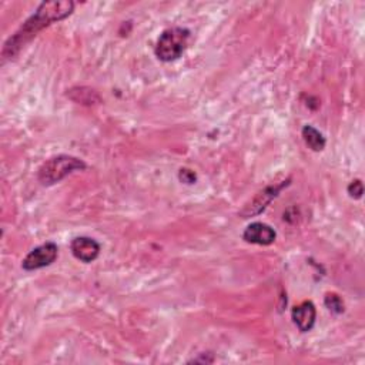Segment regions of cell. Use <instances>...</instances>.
<instances>
[{
    "label": "cell",
    "mask_w": 365,
    "mask_h": 365,
    "mask_svg": "<svg viewBox=\"0 0 365 365\" xmlns=\"http://www.w3.org/2000/svg\"><path fill=\"white\" fill-rule=\"evenodd\" d=\"M58 255V247L56 242L48 241L33 248L23 259L21 268L26 271H34L51 265Z\"/></svg>",
    "instance_id": "obj_4"
},
{
    "label": "cell",
    "mask_w": 365,
    "mask_h": 365,
    "mask_svg": "<svg viewBox=\"0 0 365 365\" xmlns=\"http://www.w3.org/2000/svg\"><path fill=\"white\" fill-rule=\"evenodd\" d=\"M288 184H289V180L282 181V182H279V184H275V185H268V187H265L264 190L258 191V192L254 195V198H252L250 202H247V204L244 205V208L240 211V215H241L242 218H248V217L261 214V212L269 205V202L279 194V191H281L284 187H287Z\"/></svg>",
    "instance_id": "obj_5"
},
{
    "label": "cell",
    "mask_w": 365,
    "mask_h": 365,
    "mask_svg": "<svg viewBox=\"0 0 365 365\" xmlns=\"http://www.w3.org/2000/svg\"><path fill=\"white\" fill-rule=\"evenodd\" d=\"M346 190H348L349 197L356 198V200H358V198H361V197H362V194H364V185H362V181H361V180H354V181H351Z\"/></svg>",
    "instance_id": "obj_11"
},
{
    "label": "cell",
    "mask_w": 365,
    "mask_h": 365,
    "mask_svg": "<svg viewBox=\"0 0 365 365\" xmlns=\"http://www.w3.org/2000/svg\"><path fill=\"white\" fill-rule=\"evenodd\" d=\"M87 165L81 158H77L74 155L60 154L54 155L48 160H46L37 173V178L43 185H53L56 182H60L64 180L68 174L74 171H81Z\"/></svg>",
    "instance_id": "obj_2"
},
{
    "label": "cell",
    "mask_w": 365,
    "mask_h": 365,
    "mask_svg": "<svg viewBox=\"0 0 365 365\" xmlns=\"http://www.w3.org/2000/svg\"><path fill=\"white\" fill-rule=\"evenodd\" d=\"M291 318L301 332H308L315 325L317 308L312 301H304L295 305L291 311Z\"/></svg>",
    "instance_id": "obj_8"
},
{
    "label": "cell",
    "mask_w": 365,
    "mask_h": 365,
    "mask_svg": "<svg viewBox=\"0 0 365 365\" xmlns=\"http://www.w3.org/2000/svg\"><path fill=\"white\" fill-rule=\"evenodd\" d=\"M190 38V30L185 27H170L164 30L154 47V53L158 60L164 63L174 61L181 57Z\"/></svg>",
    "instance_id": "obj_3"
},
{
    "label": "cell",
    "mask_w": 365,
    "mask_h": 365,
    "mask_svg": "<svg viewBox=\"0 0 365 365\" xmlns=\"http://www.w3.org/2000/svg\"><path fill=\"white\" fill-rule=\"evenodd\" d=\"M70 250H71V254L74 255V258H77L78 261H81L84 264H88V262H93L94 259H97V257L100 254V244L91 237L80 235V237H76L71 240Z\"/></svg>",
    "instance_id": "obj_6"
},
{
    "label": "cell",
    "mask_w": 365,
    "mask_h": 365,
    "mask_svg": "<svg viewBox=\"0 0 365 365\" xmlns=\"http://www.w3.org/2000/svg\"><path fill=\"white\" fill-rule=\"evenodd\" d=\"M277 238L275 230L261 221H255L247 225V228L242 232V240L248 244H257V245H271Z\"/></svg>",
    "instance_id": "obj_7"
},
{
    "label": "cell",
    "mask_w": 365,
    "mask_h": 365,
    "mask_svg": "<svg viewBox=\"0 0 365 365\" xmlns=\"http://www.w3.org/2000/svg\"><path fill=\"white\" fill-rule=\"evenodd\" d=\"M301 135H302V140L307 144V147L311 148L312 151H322L327 144L325 137L315 127H312L309 124L302 127Z\"/></svg>",
    "instance_id": "obj_9"
},
{
    "label": "cell",
    "mask_w": 365,
    "mask_h": 365,
    "mask_svg": "<svg viewBox=\"0 0 365 365\" xmlns=\"http://www.w3.org/2000/svg\"><path fill=\"white\" fill-rule=\"evenodd\" d=\"M74 10V3L71 0H51V1H41L36 9L34 14H31L21 27L7 38L3 46L1 57L13 58L33 37L37 36L44 27L50 26L54 21H60L68 17Z\"/></svg>",
    "instance_id": "obj_1"
},
{
    "label": "cell",
    "mask_w": 365,
    "mask_h": 365,
    "mask_svg": "<svg viewBox=\"0 0 365 365\" xmlns=\"http://www.w3.org/2000/svg\"><path fill=\"white\" fill-rule=\"evenodd\" d=\"M178 177H180V180H181L182 182H185V184H192V182H195V180H197L195 173H194L192 170H188V168H181L180 173H178Z\"/></svg>",
    "instance_id": "obj_12"
},
{
    "label": "cell",
    "mask_w": 365,
    "mask_h": 365,
    "mask_svg": "<svg viewBox=\"0 0 365 365\" xmlns=\"http://www.w3.org/2000/svg\"><path fill=\"white\" fill-rule=\"evenodd\" d=\"M324 304L332 314L338 315V314L344 312V302H342L341 297L335 292H327L325 298H324Z\"/></svg>",
    "instance_id": "obj_10"
}]
</instances>
